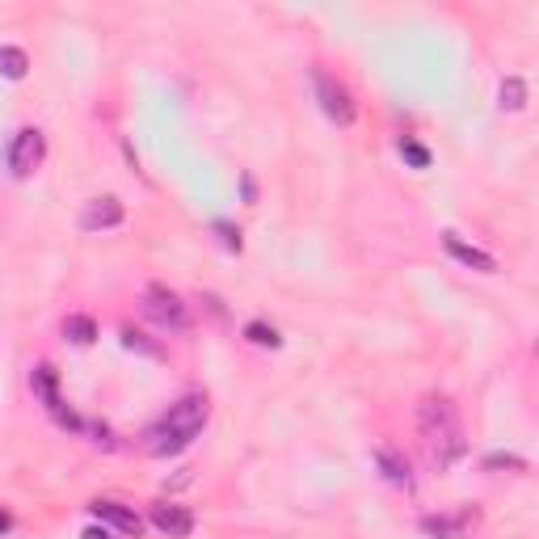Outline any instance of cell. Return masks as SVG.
Listing matches in <instances>:
<instances>
[{"label":"cell","instance_id":"cell-5","mask_svg":"<svg viewBox=\"0 0 539 539\" xmlns=\"http://www.w3.org/2000/svg\"><path fill=\"white\" fill-rule=\"evenodd\" d=\"M30 388H34V396L47 405V413H51L64 430H85L81 417H76L72 409H64V401H59V375H55V367H51V363H38V367H34Z\"/></svg>","mask_w":539,"mask_h":539},{"label":"cell","instance_id":"cell-17","mask_svg":"<svg viewBox=\"0 0 539 539\" xmlns=\"http://www.w3.org/2000/svg\"><path fill=\"white\" fill-rule=\"evenodd\" d=\"M485 468L489 472H527V459L523 455H506V451H493V455H485Z\"/></svg>","mask_w":539,"mask_h":539},{"label":"cell","instance_id":"cell-20","mask_svg":"<svg viewBox=\"0 0 539 539\" xmlns=\"http://www.w3.org/2000/svg\"><path fill=\"white\" fill-rule=\"evenodd\" d=\"M401 156L413 169H430V148H422L417 139H401Z\"/></svg>","mask_w":539,"mask_h":539},{"label":"cell","instance_id":"cell-4","mask_svg":"<svg viewBox=\"0 0 539 539\" xmlns=\"http://www.w3.org/2000/svg\"><path fill=\"white\" fill-rule=\"evenodd\" d=\"M144 316L152 325H161L169 333H186L190 329V308L182 304V295L169 291L165 283H152L144 291Z\"/></svg>","mask_w":539,"mask_h":539},{"label":"cell","instance_id":"cell-13","mask_svg":"<svg viewBox=\"0 0 539 539\" xmlns=\"http://www.w3.org/2000/svg\"><path fill=\"white\" fill-rule=\"evenodd\" d=\"M30 72V55L22 47H0V76L5 81H26Z\"/></svg>","mask_w":539,"mask_h":539},{"label":"cell","instance_id":"cell-14","mask_svg":"<svg viewBox=\"0 0 539 539\" xmlns=\"http://www.w3.org/2000/svg\"><path fill=\"white\" fill-rule=\"evenodd\" d=\"M497 97H502V110L518 114L527 106V81H523V76H506L502 89H497Z\"/></svg>","mask_w":539,"mask_h":539},{"label":"cell","instance_id":"cell-19","mask_svg":"<svg viewBox=\"0 0 539 539\" xmlns=\"http://www.w3.org/2000/svg\"><path fill=\"white\" fill-rule=\"evenodd\" d=\"M211 228H215V236H219V245H224L228 253H241V245H245V241H241V228H232V224H228V219H215V224H211Z\"/></svg>","mask_w":539,"mask_h":539},{"label":"cell","instance_id":"cell-7","mask_svg":"<svg viewBox=\"0 0 539 539\" xmlns=\"http://www.w3.org/2000/svg\"><path fill=\"white\" fill-rule=\"evenodd\" d=\"M148 523L161 531V535H169V539H186L194 531V510L190 506H177V502H152Z\"/></svg>","mask_w":539,"mask_h":539},{"label":"cell","instance_id":"cell-6","mask_svg":"<svg viewBox=\"0 0 539 539\" xmlns=\"http://www.w3.org/2000/svg\"><path fill=\"white\" fill-rule=\"evenodd\" d=\"M43 161H47V135L38 127H22L13 135V144H9V173L13 177H30Z\"/></svg>","mask_w":539,"mask_h":539},{"label":"cell","instance_id":"cell-9","mask_svg":"<svg viewBox=\"0 0 539 539\" xmlns=\"http://www.w3.org/2000/svg\"><path fill=\"white\" fill-rule=\"evenodd\" d=\"M123 203L114 194H102V198H89L85 211H81V228L85 232H106V228H118L123 224Z\"/></svg>","mask_w":539,"mask_h":539},{"label":"cell","instance_id":"cell-16","mask_svg":"<svg viewBox=\"0 0 539 539\" xmlns=\"http://www.w3.org/2000/svg\"><path fill=\"white\" fill-rule=\"evenodd\" d=\"M245 337H249L253 346H266V350H278V346H283V337H278V329H274V325H266V321H249V325H245Z\"/></svg>","mask_w":539,"mask_h":539},{"label":"cell","instance_id":"cell-10","mask_svg":"<svg viewBox=\"0 0 539 539\" xmlns=\"http://www.w3.org/2000/svg\"><path fill=\"white\" fill-rule=\"evenodd\" d=\"M93 510V518L97 523H110L114 531H123V535H144V518H139L131 506H123V502H102V497H97V502L89 506Z\"/></svg>","mask_w":539,"mask_h":539},{"label":"cell","instance_id":"cell-8","mask_svg":"<svg viewBox=\"0 0 539 539\" xmlns=\"http://www.w3.org/2000/svg\"><path fill=\"white\" fill-rule=\"evenodd\" d=\"M476 523H481V514H476V510H455V514H426V518H422V531H426L430 539H468Z\"/></svg>","mask_w":539,"mask_h":539},{"label":"cell","instance_id":"cell-15","mask_svg":"<svg viewBox=\"0 0 539 539\" xmlns=\"http://www.w3.org/2000/svg\"><path fill=\"white\" fill-rule=\"evenodd\" d=\"M64 337H68L72 346H93L97 342L93 316H68V321H64Z\"/></svg>","mask_w":539,"mask_h":539},{"label":"cell","instance_id":"cell-12","mask_svg":"<svg viewBox=\"0 0 539 539\" xmlns=\"http://www.w3.org/2000/svg\"><path fill=\"white\" fill-rule=\"evenodd\" d=\"M375 464H379V472H384L388 485L413 489V468H409V459L396 451V447H375Z\"/></svg>","mask_w":539,"mask_h":539},{"label":"cell","instance_id":"cell-3","mask_svg":"<svg viewBox=\"0 0 539 539\" xmlns=\"http://www.w3.org/2000/svg\"><path fill=\"white\" fill-rule=\"evenodd\" d=\"M312 89H316V102H321V110H325L329 123H337V127H354L358 106H354L350 89L337 81V76H329L325 68H312Z\"/></svg>","mask_w":539,"mask_h":539},{"label":"cell","instance_id":"cell-22","mask_svg":"<svg viewBox=\"0 0 539 539\" xmlns=\"http://www.w3.org/2000/svg\"><path fill=\"white\" fill-rule=\"evenodd\" d=\"M9 527H13V518H9V514H5V510H0V535H5V531H9Z\"/></svg>","mask_w":539,"mask_h":539},{"label":"cell","instance_id":"cell-18","mask_svg":"<svg viewBox=\"0 0 539 539\" xmlns=\"http://www.w3.org/2000/svg\"><path fill=\"white\" fill-rule=\"evenodd\" d=\"M123 346H127V350H139V354H148V358H161V354H165L161 346H156V342H148L144 333H135L131 325L123 329Z\"/></svg>","mask_w":539,"mask_h":539},{"label":"cell","instance_id":"cell-2","mask_svg":"<svg viewBox=\"0 0 539 539\" xmlns=\"http://www.w3.org/2000/svg\"><path fill=\"white\" fill-rule=\"evenodd\" d=\"M417 430H422V443H426V455L430 464L443 472L451 468L459 455L468 451L464 443V426H459V413L447 396H426L422 409H417Z\"/></svg>","mask_w":539,"mask_h":539},{"label":"cell","instance_id":"cell-21","mask_svg":"<svg viewBox=\"0 0 539 539\" xmlns=\"http://www.w3.org/2000/svg\"><path fill=\"white\" fill-rule=\"evenodd\" d=\"M81 539H114V535H110V531H106V523H102V527H85V535H81Z\"/></svg>","mask_w":539,"mask_h":539},{"label":"cell","instance_id":"cell-11","mask_svg":"<svg viewBox=\"0 0 539 539\" xmlns=\"http://www.w3.org/2000/svg\"><path fill=\"white\" fill-rule=\"evenodd\" d=\"M443 245H447V253L455 257L459 266H468V270H476V274H497V257L485 253V249H476V245H464L455 232L443 236Z\"/></svg>","mask_w":539,"mask_h":539},{"label":"cell","instance_id":"cell-1","mask_svg":"<svg viewBox=\"0 0 539 539\" xmlns=\"http://www.w3.org/2000/svg\"><path fill=\"white\" fill-rule=\"evenodd\" d=\"M211 417V401L203 392H190L182 396L177 405H169L165 417H156V422L139 434V451L152 455V459H169V455H182L198 434H203Z\"/></svg>","mask_w":539,"mask_h":539}]
</instances>
